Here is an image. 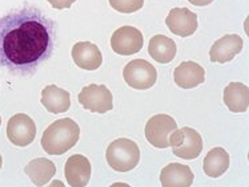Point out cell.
Wrapping results in <instances>:
<instances>
[{"mask_svg": "<svg viewBox=\"0 0 249 187\" xmlns=\"http://www.w3.org/2000/svg\"><path fill=\"white\" fill-rule=\"evenodd\" d=\"M41 104L53 114H60L71 107V96L64 89L56 85L46 86L41 92Z\"/></svg>", "mask_w": 249, "mask_h": 187, "instance_id": "obj_16", "label": "cell"}, {"mask_svg": "<svg viewBox=\"0 0 249 187\" xmlns=\"http://www.w3.org/2000/svg\"><path fill=\"white\" fill-rule=\"evenodd\" d=\"M7 137L16 146H28L36 137L35 122L27 114H15L7 124Z\"/></svg>", "mask_w": 249, "mask_h": 187, "instance_id": "obj_9", "label": "cell"}, {"mask_svg": "<svg viewBox=\"0 0 249 187\" xmlns=\"http://www.w3.org/2000/svg\"><path fill=\"white\" fill-rule=\"evenodd\" d=\"M24 172L30 177L35 186H44L56 174L55 163L47 158H37L27 163Z\"/></svg>", "mask_w": 249, "mask_h": 187, "instance_id": "obj_18", "label": "cell"}, {"mask_svg": "<svg viewBox=\"0 0 249 187\" xmlns=\"http://www.w3.org/2000/svg\"><path fill=\"white\" fill-rule=\"evenodd\" d=\"M243 39L239 35H225L214 44L209 51V59L212 62H228L234 59V56L239 55L243 49Z\"/></svg>", "mask_w": 249, "mask_h": 187, "instance_id": "obj_12", "label": "cell"}, {"mask_svg": "<svg viewBox=\"0 0 249 187\" xmlns=\"http://www.w3.org/2000/svg\"><path fill=\"white\" fill-rule=\"evenodd\" d=\"M0 125H1V117H0Z\"/></svg>", "mask_w": 249, "mask_h": 187, "instance_id": "obj_25", "label": "cell"}, {"mask_svg": "<svg viewBox=\"0 0 249 187\" xmlns=\"http://www.w3.org/2000/svg\"><path fill=\"white\" fill-rule=\"evenodd\" d=\"M80 127L71 118L57 120L41 136V147L50 156H61L71 150L79 141Z\"/></svg>", "mask_w": 249, "mask_h": 187, "instance_id": "obj_2", "label": "cell"}, {"mask_svg": "<svg viewBox=\"0 0 249 187\" xmlns=\"http://www.w3.org/2000/svg\"><path fill=\"white\" fill-rule=\"evenodd\" d=\"M165 24L173 35L187 37L197 30V15L188 8H173L168 14Z\"/></svg>", "mask_w": 249, "mask_h": 187, "instance_id": "obj_10", "label": "cell"}, {"mask_svg": "<svg viewBox=\"0 0 249 187\" xmlns=\"http://www.w3.org/2000/svg\"><path fill=\"white\" fill-rule=\"evenodd\" d=\"M91 163L82 154L68 158L64 166L66 179L71 187H86L91 179Z\"/></svg>", "mask_w": 249, "mask_h": 187, "instance_id": "obj_11", "label": "cell"}, {"mask_svg": "<svg viewBox=\"0 0 249 187\" xmlns=\"http://www.w3.org/2000/svg\"><path fill=\"white\" fill-rule=\"evenodd\" d=\"M109 4L117 12L132 14L142 8L144 0H109Z\"/></svg>", "mask_w": 249, "mask_h": 187, "instance_id": "obj_21", "label": "cell"}, {"mask_svg": "<svg viewBox=\"0 0 249 187\" xmlns=\"http://www.w3.org/2000/svg\"><path fill=\"white\" fill-rule=\"evenodd\" d=\"M108 165L119 172L133 170L140 161L139 146L128 138H119L109 143L106 153Z\"/></svg>", "mask_w": 249, "mask_h": 187, "instance_id": "obj_3", "label": "cell"}, {"mask_svg": "<svg viewBox=\"0 0 249 187\" xmlns=\"http://www.w3.org/2000/svg\"><path fill=\"white\" fill-rule=\"evenodd\" d=\"M178 129V124L168 114H156L145 125V137L152 146L158 149L169 147V137Z\"/></svg>", "mask_w": 249, "mask_h": 187, "instance_id": "obj_7", "label": "cell"}, {"mask_svg": "<svg viewBox=\"0 0 249 187\" xmlns=\"http://www.w3.org/2000/svg\"><path fill=\"white\" fill-rule=\"evenodd\" d=\"M172 153L181 159H195L203 152V138L195 129H176L169 137Z\"/></svg>", "mask_w": 249, "mask_h": 187, "instance_id": "obj_4", "label": "cell"}, {"mask_svg": "<svg viewBox=\"0 0 249 187\" xmlns=\"http://www.w3.org/2000/svg\"><path fill=\"white\" fill-rule=\"evenodd\" d=\"M123 77L128 86L139 91H145L156 84L158 71L151 62L139 59V60H132L124 66Z\"/></svg>", "mask_w": 249, "mask_h": 187, "instance_id": "obj_5", "label": "cell"}, {"mask_svg": "<svg viewBox=\"0 0 249 187\" xmlns=\"http://www.w3.org/2000/svg\"><path fill=\"white\" fill-rule=\"evenodd\" d=\"M173 80L176 85L183 89H192L205 80V71L195 61H184L173 72Z\"/></svg>", "mask_w": 249, "mask_h": 187, "instance_id": "obj_14", "label": "cell"}, {"mask_svg": "<svg viewBox=\"0 0 249 187\" xmlns=\"http://www.w3.org/2000/svg\"><path fill=\"white\" fill-rule=\"evenodd\" d=\"M77 100L84 109L92 113H107L113 109V97L107 86L92 84L83 88Z\"/></svg>", "mask_w": 249, "mask_h": 187, "instance_id": "obj_6", "label": "cell"}, {"mask_svg": "<svg viewBox=\"0 0 249 187\" xmlns=\"http://www.w3.org/2000/svg\"><path fill=\"white\" fill-rule=\"evenodd\" d=\"M223 98L231 111L233 113L247 111L249 107V88L243 82H231L224 89Z\"/></svg>", "mask_w": 249, "mask_h": 187, "instance_id": "obj_17", "label": "cell"}, {"mask_svg": "<svg viewBox=\"0 0 249 187\" xmlns=\"http://www.w3.org/2000/svg\"><path fill=\"white\" fill-rule=\"evenodd\" d=\"M142 33L132 26L120 27L113 32L111 37V47L115 53L122 56H131L142 51Z\"/></svg>", "mask_w": 249, "mask_h": 187, "instance_id": "obj_8", "label": "cell"}, {"mask_svg": "<svg viewBox=\"0 0 249 187\" xmlns=\"http://www.w3.org/2000/svg\"><path fill=\"white\" fill-rule=\"evenodd\" d=\"M47 1L56 10H64V8H70L76 0H47Z\"/></svg>", "mask_w": 249, "mask_h": 187, "instance_id": "obj_22", "label": "cell"}, {"mask_svg": "<svg viewBox=\"0 0 249 187\" xmlns=\"http://www.w3.org/2000/svg\"><path fill=\"white\" fill-rule=\"evenodd\" d=\"M204 172L211 178H219L229 167V154L223 147H213L204 158Z\"/></svg>", "mask_w": 249, "mask_h": 187, "instance_id": "obj_20", "label": "cell"}, {"mask_svg": "<svg viewBox=\"0 0 249 187\" xmlns=\"http://www.w3.org/2000/svg\"><path fill=\"white\" fill-rule=\"evenodd\" d=\"M188 1L194 5H197V7H204V5L211 4L213 0H188Z\"/></svg>", "mask_w": 249, "mask_h": 187, "instance_id": "obj_23", "label": "cell"}, {"mask_svg": "<svg viewBox=\"0 0 249 187\" xmlns=\"http://www.w3.org/2000/svg\"><path fill=\"white\" fill-rule=\"evenodd\" d=\"M176 44L172 39L164 35H155L151 37L148 44V53L151 55L153 60L160 64H168L175 59L176 56Z\"/></svg>", "mask_w": 249, "mask_h": 187, "instance_id": "obj_19", "label": "cell"}, {"mask_svg": "<svg viewBox=\"0 0 249 187\" xmlns=\"http://www.w3.org/2000/svg\"><path fill=\"white\" fill-rule=\"evenodd\" d=\"M194 178L191 167L181 163H169L160 172L163 187H189L194 183Z\"/></svg>", "mask_w": 249, "mask_h": 187, "instance_id": "obj_15", "label": "cell"}, {"mask_svg": "<svg viewBox=\"0 0 249 187\" xmlns=\"http://www.w3.org/2000/svg\"><path fill=\"white\" fill-rule=\"evenodd\" d=\"M56 41L55 21L36 7H24L0 19V66L26 76L48 60Z\"/></svg>", "mask_w": 249, "mask_h": 187, "instance_id": "obj_1", "label": "cell"}, {"mask_svg": "<svg viewBox=\"0 0 249 187\" xmlns=\"http://www.w3.org/2000/svg\"><path fill=\"white\" fill-rule=\"evenodd\" d=\"M1 165H3V159H1V156H0V169H1Z\"/></svg>", "mask_w": 249, "mask_h": 187, "instance_id": "obj_24", "label": "cell"}, {"mask_svg": "<svg viewBox=\"0 0 249 187\" xmlns=\"http://www.w3.org/2000/svg\"><path fill=\"white\" fill-rule=\"evenodd\" d=\"M72 59L79 68L86 71H96L103 62L99 47L89 41H79L72 47Z\"/></svg>", "mask_w": 249, "mask_h": 187, "instance_id": "obj_13", "label": "cell"}]
</instances>
